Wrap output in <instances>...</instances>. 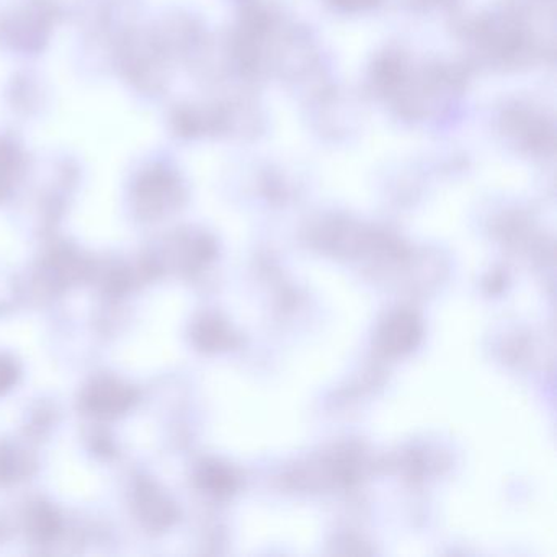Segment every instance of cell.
<instances>
[{
    "mask_svg": "<svg viewBox=\"0 0 557 557\" xmlns=\"http://www.w3.org/2000/svg\"><path fill=\"white\" fill-rule=\"evenodd\" d=\"M24 165V151L14 139L0 136V185L4 187Z\"/></svg>",
    "mask_w": 557,
    "mask_h": 557,
    "instance_id": "cell-2",
    "label": "cell"
},
{
    "mask_svg": "<svg viewBox=\"0 0 557 557\" xmlns=\"http://www.w3.org/2000/svg\"><path fill=\"white\" fill-rule=\"evenodd\" d=\"M419 334V324L416 319L412 315L399 314L386 325L383 338L389 350L399 354V351L409 350L412 345H416Z\"/></svg>",
    "mask_w": 557,
    "mask_h": 557,
    "instance_id": "cell-1",
    "label": "cell"
}]
</instances>
